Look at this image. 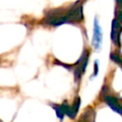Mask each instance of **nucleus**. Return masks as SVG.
I'll list each match as a JSON object with an SVG mask.
<instances>
[{
	"mask_svg": "<svg viewBox=\"0 0 122 122\" xmlns=\"http://www.w3.org/2000/svg\"><path fill=\"white\" fill-rule=\"evenodd\" d=\"M97 74V60H95V63H94V75Z\"/></svg>",
	"mask_w": 122,
	"mask_h": 122,
	"instance_id": "nucleus-9",
	"label": "nucleus"
},
{
	"mask_svg": "<svg viewBox=\"0 0 122 122\" xmlns=\"http://www.w3.org/2000/svg\"><path fill=\"white\" fill-rule=\"evenodd\" d=\"M102 30L101 27L97 22V18H94L93 21V34H92V47L95 51H98L101 49L102 45Z\"/></svg>",
	"mask_w": 122,
	"mask_h": 122,
	"instance_id": "nucleus-4",
	"label": "nucleus"
},
{
	"mask_svg": "<svg viewBox=\"0 0 122 122\" xmlns=\"http://www.w3.org/2000/svg\"><path fill=\"white\" fill-rule=\"evenodd\" d=\"M115 1H116V2H117V3H120V2H121V1H122V0H115Z\"/></svg>",
	"mask_w": 122,
	"mask_h": 122,
	"instance_id": "nucleus-11",
	"label": "nucleus"
},
{
	"mask_svg": "<svg viewBox=\"0 0 122 122\" xmlns=\"http://www.w3.org/2000/svg\"><path fill=\"white\" fill-rule=\"evenodd\" d=\"M88 60H89V51L85 50L80 58L78 59V61L76 62V67H75V71H74V76L75 79H79L81 77V75L85 72L87 65H88Z\"/></svg>",
	"mask_w": 122,
	"mask_h": 122,
	"instance_id": "nucleus-3",
	"label": "nucleus"
},
{
	"mask_svg": "<svg viewBox=\"0 0 122 122\" xmlns=\"http://www.w3.org/2000/svg\"><path fill=\"white\" fill-rule=\"evenodd\" d=\"M105 101L114 112H118L119 114L122 115V106L118 103L116 98H114L112 96H106L105 97Z\"/></svg>",
	"mask_w": 122,
	"mask_h": 122,
	"instance_id": "nucleus-6",
	"label": "nucleus"
},
{
	"mask_svg": "<svg viewBox=\"0 0 122 122\" xmlns=\"http://www.w3.org/2000/svg\"><path fill=\"white\" fill-rule=\"evenodd\" d=\"M116 19L120 22V23H122V10H120L119 12H117V16H116Z\"/></svg>",
	"mask_w": 122,
	"mask_h": 122,
	"instance_id": "nucleus-8",
	"label": "nucleus"
},
{
	"mask_svg": "<svg viewBox=\"0 0 122 122\" xmlns=\"http://www.w3.org/2000/svg\"><path fill=\"white\" fill-rule=\"evenodd\" d=\"M121 33H122V25H121V23L117 19H113L112 22L111 39H112V42L117 47L121 46V42H120Z\"/></svg>",
	"mask_w": 122,
	"mask_h": 122,
	"instance_id": "nucleus-5",
	"label": "nucleus"
},
{
	"mask_svg": "<svg viewBox=\"0 0 122 122\" xmlns=\"http://www.w3.org/2000/svg\"><path fill=\"white\" fill-rule=\"evenodd\" d=\"M118 4H119V5H120V7H121V8H122V1H121V2H120V3H118Z\"/></svg>",
	"mask_w": 122,
	"mask_h": 122,
	"instance_id": "nucleus-10",
	"label": "nucleus"
},
{
	"mask_svg": "<svg viewBox=\"0 0 122 122\" xmlns=\"http://www.w3.org/2000/svg\"><path fill=\"white\" fill-rule=\"evenodd\" d=\"M66 11L63 10H51L48 11L45 15V22L48 25H51L54 27L60 26L62 24H66Z\"/></svg>",
	"mask_w": 122,
	"mask_h": 122,
	"instance_id": "nucleus-2",
	"label": "nucleus"
},
{
	"mask_svg": "<svg viewBox=\"0 0 122 122\" xmlns=\"http://www.w3.org/2000/svg\"><path fill=\"white\" fill-rule=\"evenodd\" d=\"M66 17V23H77L83 20V5L81 1L75 2L73 5H71L69 10L65 13Z\"/></svg>",
	"mask_w": 122,
	"mask_h": 122,
	"instance_id": "nucleus-1",
	"label": "nucleus"
},
{
	"mask_svg": "<svg viewBox=\"0 0 122 122\" xmlns=\"http://www.w3.org/2000/svg\"><path fill=\"white\" fill-rule=\"evenodd\" d=\"M111 59H112L113 62H115V63L119 64V65L122 67V59L120 58V56H119L117 53L112 52V53H111Z\"/></svg>",
	"mask_w": 122,
	"mask_h": 122,
	"instance_id": "nucleus-7",
	"label": "nucleus"
}]
</instances>
